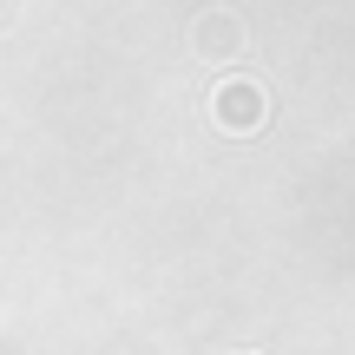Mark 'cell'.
I'll list each match as a JSON object with an SVG mask.
<instances>
[{"label":"cell","mask_w":355,"mask_h":355,"mask_svg":"<svg viewBox=\"0 0 355 355\" xmlns=\"http://www.w3.org/2000/svg\"><path fill=\"white\" fill-rule=\"evenodd\" d=\"M211 112H217V125L250 132V125H263V92H257L250 79H230V86L211 92Z\"/></svg>","instance_id":"6da1fadb"}]
</instances>
